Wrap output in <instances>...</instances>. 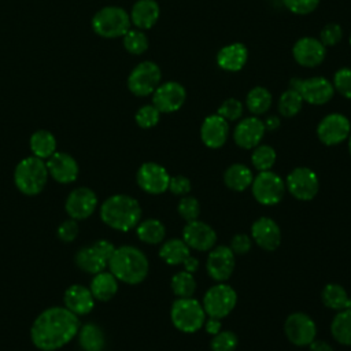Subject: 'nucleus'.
<instances>
[{
    "mask_svg": "<svg viewBox=\"0 0 351 351\" xmlns=\"http://www.w3.org/2000/svg\"><path fill=\"white\" fill-rule=\"evenodd\" d=\"M80 318L64 306H53L41 311L30 328V339L41 351H56L77 337Z\"/></svg>",
    "mask_w": 351,
    "mask_h": 351,
    "instance_id": "obj_1",
    "label": "nucleus"
},
{
    "mask_svg": "<svg viewBox=\"0 0 351 351\" xmlns=\"http://www.w3.org/2000/svg\"><path fill=\"white\" fill-rule=\"evenodd\" d=\"M141 213L137 199L123 193L112 195L100 204L101 221L118 232H129L136 228L141 219Z\"/></svg>",
    "mask_w": 351,
    "mask_h": 351,
    "instance_id": "obj_2",
    "label": "nucleus"
},
{
    "mask_svg": "<svg viewBox=\"0 0 351 351\" xmlns=\"http://www.w3.org/2000/svg\"><path fill=\"white\" fill-rule=\"evenodd\" d=\"M107 267L118 281L136 285L145 280L149 263L145 254L137 247L121 245L115 248Z\"/></svg>",
    "mask_w": 351,
    "mask_h": 351,
    "instance_id": "obj_3",
    "label": "nucleus"
},
{
    "mask_svg": "<svg viewBox=\"0 0 351 351\" xmlns=\"http://www.w3.org/2000/svg\"><path fill=\"white\" fill-rule=\"evenodd\" d=\"M48 177L45 160L34 155L19 160L14 170V184L26 196L38 195L47 185Z\"/></svg>",
    "mask_w": 351,
    "mask_h": 351,
    "instance_id": "obj_4",
    "label": "nucleus"
},
{
    "mask_svg": "<svg viewBox=\"0 0 351 351\" xmlns=\"http://www.w3.org/2000/svg\"><path fill=\"white\" fill-rule=\"evenodd\" d=\"M130 26L129 12L118 5L103 7L92 18L93 32L104 38L122 37Z\"/></svg>",
    "mask_w": 351,
    "mask_h": 351,
    "instance_id": "obj_5",
    "label": "nucleus"
},
{
    "mask_svg": "<svg viewBox=\"0 0 351 351\" xmlns=\"http://www.w3.org/2000/svg\"><path fill=\"white\" fill-rule=\"evenodd\" d=\"M170 318L178 330L184 333H193L204 325L206 313L202 303L196 299L178 298L171 304Z\"/></svg>",
    "mask_w": 351,
    "mask_h": 351,
    "instance_id": "obj_6",
    "label": "nucleus"
},
{
    "mask_svg": "<svg viewBox=\"0 0 351 351\" xmlns=\"http://www.w3.org/2000/svg\"><path fill=\"white\" fill-rule=\"evenodd\" d=\"M115 251V245L104 239L96 240L90 245L81 247L74 255V263L88 274H97L108 266V261Z\"/></svg>",
    "mask_w": 351,
    "mask_h": 351,
    "instance_id": "obj_7",
    "label": "nucleus"
},
{
    "mask_svg": "<svg viewBox=\"0 0 351 351\" xmlns=\"http://www.w3.org/2000/svg\"><path fill=\"white\" fill-rule=\"evenodd\" d=\"M162 81V70L152 60H143L136 64L128 75V89L138 97H145L154 93Z\"/></svg>",
    "mask_w": 351,
    "mask_h": 351,
    "instance_id": "obj_8",
    "label": "nucleus"
},
{
    "mask_svg": "<svg viewBox=\"0 0 351 351\" xmlns=\"http://www.w3.org/2000/svg\"><path fill=\"white\" fill-rule=\"evenodd\" d=\"M289 86L296 89L303 101L313 106H322L332 100L335 95V88L330 80L324 75H314L310 78H292Z\"/></svg>",
    "mask_w": 351,
    "mask_h": 351,
    "instance_id": "obj_9",
    "label": "nucleus"
},
{
    "mask_svg": "<svg viewBox=\"0 0 351 351\" xmlns=\"http://www.w3.org/2000/svg\"><path fill=\"white\" fill-rule=\"evenodd\" d=\"M237 303L236 291L226 282H218L208 288L203 298V308L208 317L223 318L232 313Z\"/></svg>",
    "mask_w": 351,
    "mask_h": 351,
    "instance_id": "obj_10",
    "label": "nucleus"
},
{
    "mask_svg": "<svg viewBox=\"0 0 351 351\" xmlns=\"http://www.w3.org/2000/svg\"><path fill=\"white\" fill-rule=\"evenodd\" d=\"M255 200L263 206H274L280 203L285 193V182L271 170L259 171L251 184Z\"/></svg>",
    "mask_w": 351,
    "mask_h": 351,
    "instance_id": "obj_11",
    "label": "nucleus"
},
{
    "mask_svg": "<svg viewBox=\"0 0 351 351\" xmlns=\"http://www.w3.org/2000/svg\"><path fill=\"white\" fill-rule=\"evenodd\" d=\"M351 133L350 119L340 112L325 115L317 125V137L325 145H337L348 138Z\"/></svg>",
    "mask_w": 351,
    "mask_h": 351,
    "instance_id": "obj_12",
    "label": "nucleus"
},
{
    "mask_svg": "<svg viewBox=\"0 0 351 351\" xmlns=\"http://www.w3.org/2000/svg\"><path fill=\"white\" fill-rule=\"evenodd\" d=\"M285 188L295 199L307 202L315 197V195L318 193L319 180L315 171H313L310 167L300 166L293 169L288 174Z\"/></svg>",
    "mask_w": 351,
    "mask_h": 351,
    "instance_id": "obj_13",
    "label": "nucleus"
},
{
    "mask_svg": "<svg viewBox=\"0 0 351 351\" xmlns=\"http://www.w3.org/2000/svg\"><path fill=\"white\" fill-rule=\"evenodd\" d=\"M284 332L287 339L292 344L298 347H306L313 340H315L317 326L310 315L298 311L287 317L284 324Z\"/></svg>",
    "mask_w": 351,
    "mask_h": 351,
    "instance_id": "obj_14",
    "label": "nucleus"
},
{
    "mask_svg": "<svg viewBox=\"0 0 351 351\" xmlns=\"http://www.w3.org/2000/svg\"><path fill=\"white\" fill-rule=\"evenodd\" d=\"M186 100V90L182 84L177 81L160 82L152 93V104L160 114H170L178 111Z\"/></svg>",
    "mask_w": 351,
    "mask_h": 351,
    "instance_id": "obj_15",
    "label": "nucleus"
},
{
    "mask_svg": "<svg viewBox=\"0 0 351 351\" xmlns=\"http://www.w3.org/2000/svg\"><path fill=\"white\" fill-rule=\"evenodd\" d=\"M97 196L88 186H78L73 189L64 202V210L69 218L82 221L89 218L97 208Z\"/></svg>",
    "mask_w": 351,
    "mask_h": 351,
    "instance_id": "obj_16",
    "label": "nucleus"
},
{
    "mask_svg": "<svg viewBox=\"0 0 351 351\" xmlns=\"http://www.w3.org/2000/svg\"><path fill=\"white\" fill-rule=\"evenodd\" d=\"M136 180L144 192L149 195H160L169 189L170 176L162 165L145 162L138 167Z\"/></svg>",
    "mask_w": 351,
    "mask_h": 351,
    "instance_id": "obj_17",
    "label": "nucleus"
},
{
    "mask_svg": "<svg viewBox=\"0 0 351 351\" xmlns=\"http://www.w3.org/2000/svg\"><path fill=\"white\" fill-rule=\"evenodd\" d=\"M293 60L307 69L319 66L326 58V47L315 37L304 36L295 41L292 47Z\"/></svg>",
    "mask_w": 351,
    "mask_h": 351,
    "instance_id": "obj_18",
    "label": "nucleus"
},
{
    "mask_svg": "<svg viewBox=\"0 0 351 351\" xmlns=\"http://www.w3.org/2000/svg\"><path fill=\"white\" fill-rule=\"evenodd\" d=\"M182 240L196 251H210L217 241L215 230L206 222L195 219L186 222L182 229Z\"/></svg>",
    "mask_w": 351,
    "mask_h": 351,
    "instance_id": "obj_19",
    "label": "nucleus"
},
{
    "mask_svg": "<svg viewBox=\"0 0 351 351\" xmlns=\"http://www.w3.org/2000/svg\"><path fill=\"white\" fill-rule=\"evenodd\" d=\"M266 133L263 121L255 115L245 117L237 122L233 130L234 143L243 149H252L262 141Z\"/></svg>",
    "mask_w": 351,
    "mask_h": 351,
    "instance_id": "obj_20",
    "label": "nucleus"
},
{
    "mask_svg": "<svg viewBox=\"0 0 351 351\" xmlns=\"http://www.w3.org/2000/svg\"><path fill=\"white\" fill-rule=\"evenodd\" d=\"M206 269L208 276L217 282H225L234 269V252L230 247L219 245L210 250Z\"/></svg>",
    "mask_w": 351,
    "mask_h": 351,
    "instance_id": "obj_21",
    "label": "nucleus"
},
{
    "mask_svg": "<svg viewBox=\"0 0 351 351\" xmlns=\"http://www.w3.org/2000/svg\"><path fill=\"white\" fill-rule=\"evenodd\" d=\"M45 163L49 177L59 184H71L78 177V163L70 154L56 151L45 160Z\"/></svg>",
    "mask_w": 351,
    "mask_h": 351,
    "instance_id": "obj_22",
    "label": "nucleus"
},
{
    "mask_svg": "<svg viewBox=\"0 0 351 351\" xmlns=\"http://www.w3.org/2000/svg\"><path fill=\"white\" fill-rule=\"evenodd\" d=\"M229 136V122L218 114L206 117L200 126V138L208 148H221Z\"/></svg>",
    "mask_w": 351,
    "mask_h": 351,
    "instance_id": "obj_23",
    "label": "nucleus"
},
{
    "mask_svg": "<svg viewBox=\"0 0 351 351\" xmlns=\"http://www.w3.org/2000/svg\"><path fill=\"white\" fill-rule=\"evenodd\" d=\"M251 236L258 247L265 251H274L281 243L280 226L269 217H261L252 223Z\"/></svg>",
    "mask_w": 351,
    "mask_h": 351,
    "instance_id": "obj_24",
    "label": "nucleus"
},
{
    "mask_svg": "<svg viewBox=\"0 0 351 351\" xmlns=\"http://www.w3.org/2000/svg\"><path fill=\"white\" fill-rule=\"evenodd\" d=\"M63 303L77 317L89 314L95 307V298L90 289L81 284L70 285L63 295Z\"/></svg>",
    "mask_w": 351,
    "mask_h": 351,
    "instance_id": "obj_25",
    "label": "nucleus"
},
{
    "mask_svg": "<svg viewBox=\"0 0 351 351\" xmlns=\"http://www.w3.org/2000/svg\"><path fill=\"white\" fill-rule=\"evenodd\" d=\"M248 60V49L243 43H230L222 47L215 56L217 66L225 71H240Z\"/></svg>",
    "mask_w": 351,
    "mask_h": 351,
    "instance_id": "obj_26",
    "label": "nucleus"
},
{
    "mask_svg": "<svg viewBox=\"0 0 351 351\" xmlns=\"http://www.w3.org/2000/svg\"><path fill=\"white\" fill-rule=\"evenodd\" d=\"M130 22L136 29H151L160 16V7L156 0H137L129 12Z\"/></svg>",
    "mask_w": 351,
    "mask_h": 351,
    "instance_id": "obj_27",
    "label": "nucleus"
},
{
    "mask_svg": "<svg viewBox=\"0 0 351 351\" xmlns=\"http://www.w3.org/2000/svg\"><path fill=\"white\" fill-rule=\"evenodd\" d=\"M89 289L95 298V300L99 302H108L112 299L118 291V280L111 271H100L97 274H93Z\"/></svg>",
    "mask_w": 351,
    "mask_h": 351,
    "instance_id": "obj_28",
    "label": "nucleus"
},
{
    "mask_svg": "<svg viewBox=\"0 0 351 351\" xmlns=\"http://www.w3.org/2000/svg\"><path fill=\"white\" fill-rule=\"evenodd\" d=\"M77 337L82 351H103L106 348L104 330L95 322H88L80 326Z\"/></svg>",
    "mask_w": 351,
    "mask_h": 351,
    "instance_id": "obj_29",
    "label": "nucleus"
},
{
    "mask_svg": "<svg viewBox=\"0 0 351 351\" xmlns=\"http://www.w3.org/2000/svg\"><path fill=\"white\" fill-rule=\"evenodd\" d=\"M252 171L243 163H233L223 173L225 185L236 192L245 191L252 184Z\"/></svg>",
    "mask_w": 351,
    "mask_h": 351,
    "instance_id": "obj_30",
    "label": "nucleus"
},
{
    "mask_svg": "<svg viewBox=\"0 0 351 351\" xmlns=\"http://www.w3.org/2000/svg\"><path fill=\"white\" fill-rule=\"evenodd\" d=\"M56 138L45 129L36 130L29 138V147L34 156L47 160L52 154L56 152Z\"/></svg>",
    "mask_w": 351,
    "mask_h": 351,
    "instance_id": "obj_31",
    "label": "nucleus"
},
{
    "mask_svg": "<svg viewBox=\"0 0 351 351\" xmlns=\"http://www.w3.org/2000/svg\"><path fill=\"white\" fill-rule=\"evenodd\" d=\"M159 256L167 265H182L185 259L191 256V248L182 239H170L159 248Z\"/></svg>",
    "mask_w": 351,
    "mask_h": 351,
    "instance_id": "obj_32",
    "label": "nucleus"
},
{
    "mask_svg": "<svg viewBox=\"0 0 351 351\" xmlns=\"http://www.w3.org/2000/svg\"><path fill=\"white\" fill-rule=\"evenodd\" d=\"M271 103H273V96L270 90L265 86H259V85L254 86L248 90L245 96L247 110L255 117L266 114L267 110L271 107Z\"/></svg>",
    "mask_w": 351,
    "mask_h": 351,
    "instance_id": "obj_33",
    "label": "nucleus"
},
{
    "mask_svg": "<svg viewBox=\"0 0 351 351\" xmlns=\"http://www.w3.org/2000/svg\"><path fill=\"white\" fill-rule=\"evenodd\" d=\"M322 302L324 304L336 311L351 308V298L347 291L339 284H328L322 289Z\"/></svg>",
    "mask_w": 351,
    "mask_h": 351,
    "instance_id": "obj_34",
    "label": "nucleus"
},
{
    "mask_svg": "<svg viewBox=\"0 0 351 351\" xmlns=\"http://www.w3.org/2000/svg\"><path fill=\"white\" fill-rule=\"evenodd\" d=\"M137 237L145 244H159L166 236L165 225L155 218H149L138 222L136 226Z\"/></svg>",
    "mask_w": 351,
    "mask_h": 351,
    "instance_id": "obj_35",
    "label": "nucleus"
},
{
    "mask_svg": "<svg viewBox=\"0 0 351 351\" xmlns=\"http://www.w3.org/2000/svg\"><path fill=\"white\" fill-rule=\"evenodd\" d=\"M330 333L337 343L351 347V308L336 313L330 324Z\"/></svg>",
    "mask_w": 351,
    "mask_h": 351,
    "instance_id": "obj_36",
    "label": "nucleus"
},
{
    "mask_svg": "<svg viewBox=\"0 0 351 351\" xmlns=\"http://www.w3.org/2000/svg\"><path fill=\"white\" fill-rule=\"evenodd\" d=\"M303 99L300 96V93L293 89V88H288L287 90H284L280 95L278 99V112L284 117V118H292L295 115H298L303 107Z\"/></svg>",
    "mask_w": 351,
    "mask_h": 351,
    "instance_id": "obj_37",
    "label": "nucleus"
},
{
    "mask_svg": "<svg viewBox=\"0 0 351 351\" xmlns=\"http://www.w3.org/2000/svg\"><path fill=\"white\" fill-rule=\"evenodd\" d=\"M122 43L125 49L132 55H143L149 45V40L144 30L132 27L122 36Z\"/></svg>",
    "mask_w": 351,
    "mask_h": 351,
    "instance_id": "obj_38",
    "label": "nucleus"
},
{
    "mask_svg": "<svg viewBox=\"0 0 351 351\" xmlns=\"http://www.w3.org/2000/svg\"><path fill=\"white\" fill-rule=\"evenodd\" d=\"M170 287L174 295H177L178 298H192L196 291V281L192 273L182 270L171 277Z\"/></svg>",
    "mask_w": 351,
    "mask_h": 351,
    "instance_id": "obj_39",
    "label": "nucleus"
},
{
    "mask_svg": "<svg viewBox=\"0 0 351 351\" xmlns=\"http://www.w3.org/2000/svg\"><path fill=\"white\" fill-rule=\"evenodd\" d=\"M252 149L254 151L251 154V162L254 167L259 171L270 170L276 163V158H277L274 148L267 144H259Z\"/></svg>",
    "mask_w": 351,
    "mask_h": 351,
    "instance_id": "obj_40",
    "label": "nucleus"
},
{
    "mask_svg": "<svg viewBox=\"0 0 351 351\" xmlns=\"http://www.w3.org/2000/svg\"><path fill=\"white\" fill-rule=\"evenodd\" d=\"M134 121L141 129H151L160 121V112L154 104H144L136 111Z\"/></svg>",
    "mask_w": 351,
    "mask_h": 351,
    "instance_id": "obj_41",
    "label": "nucleus"
},
{
    "mask_svg": "<svg viewBox=\"0 0 351 351\" xmlns=\"http://www.w3.org/2000/svg\"><path fill=\"white\" fill-rule=\"evenodd\" d=\"M332 84L335 88V92H337L344 99L351 100V67L344 66L335 71Z\"/></svg>",
    "mask_w": 351,
    "mask_h": 351,
    "instance_id": "obj_42",
    "label": "nucleus"
},
{
    "mask_svg": "<svg viewBox=\"0 0 351 351\" xmlns=\"http://www.w3.org/2000/svg\"><path fill=\"white\" fill-rule=\"evenodd\" d=\"M243 111H244V106L239 99L228 97L221 103V106L217 110V114L221 115L228 122H230V121H239L243 115Z\"/></svg>",
    "mask_w": 351,
    "mask_h": 351,
    "instance_id": "obj_43",
    "label": "nucleus"
},
{
    "mask_svg": "<svg viewBox=\"0 0 351 351\" xmlns=\"http://www.w3.org/2000/svg\"><path fill=\"white\" fill-rule=\"evenodd\" d=\"M237 343V336L232 330H221L213 336L210 347L211 351H234Z\"/></svg>",
    "mask_w": 351,
    "mask_h": 351,
    "instance_id": "obj_44",
    "label": "nucleus"
},
{
    "mask_svg": "<svg viewBox=\"0 0 351 351\" xmlns=\"http://www.w3.org/2000/svg\"><path fill=\"white\" fill-rule=\"evenodd\" d=\"M343 27L336 23V22H329L326 23L321 32H319V37L318 40L328 48V47H335L337 45L341 40H343Z\"/></svg>",
    "mask_w": 351,
    "mask_h": 351,
    "instance_id": "obj_45",
    "label": "nucleus"
},
{
    "mask_svg": "<svg viewBox=\"0 0 351 351\" xmlns=\"http://www.w3.org/2000/svg\"><path fill=\"white\" fill-rule=\"evenodd\" d=\"M177 211L181 215V218H184L186 222L195 221L200 214V204L196 197L186 195V196H182L181 200L178 202Z\"/></svg>",
    "mask_w": 351,
    "mask_h": 351,
    "instance_id": "obj_46",
    "label": "nucleus"
},
{
    "mask_svg": "<svg viewBox=\"0 0 351 351\" xmlns=\"http://www.w3.org/2000/svg\"><path fill=\"white\" fill-rule=\"evenodd\" d=\"M284 7L295 15H308L317 10L319 0H281Z\"/></svg>",
    "mask_w": 351,
    "mask_h": 351,
    "instance_id": "obj_47",
    "label": "nucleus"
},
{
    "mask_svg": "<svg viewBox=\"0 0 351 351\" xmlns=\"http://www.w3.org/2000/svg\"><path fill=\"white\" fill-rule=\"evenodd\" d=\"M78 232H80V228H78V221L73 219V218H69L66 221H63L59 226H58V239L63 243H71L77 239L78 236Z\"/></svg>",
    "mask_w": 351,
    "mask_h": 351,
    "instance_id": "obj_48",
    "label": "nucleus"
},
{
    "mask_svg": "<svg viewBox=\"0 0 351 351\" xmlns=\"http://www.w3.org/2000/svg\"><path fill=\"white\" fill-rule=\"evenodd\" d=\"M191 188H192V184L188 177H185V176L170 177L169 189L171 193L178 195V196H186L191 192Z\"/></svg>",
    "mask_w": 351,
    "mask_h": 351,
    "instance_id": "obj_49",
    "label": "nucleus"
},
{
    "mask_svg": "<svg viewBox=\"0 0 351 351\" xmlns=\"http://www.w3.org/2000/svg\"><path fill=\"white\" fill-rule=\"evenodd\" d=\"M251 247H252V240L245 233L234 234L230 240V250L234 254H239V255L247 254L251 250Z\"/></svg>",
    "mask_w": 351,
    "mask_h": 351,
    "instance_id": "obj_50",
    "label": "nucleus"
},
{
    "mask_svg": "<svg viewBox=\"0 0 351 351\" xmlns=\"http://www.w3.org/2000/svg\"><path fill=\"white\" fill-rule=\"evenodd\" d=\"M204 329L208 335H217L218 332H221V321L218 318H213L210 317L207 321H204Z\"/></svg>",
    "mask_w": 351,
    "mask_h": 351,
    "instance_id": "obj_51",
    "label": "nucleus"
},
{
    "mask_svg": "<svg viewBox=\"0 0 351 351\" xmlns=\"http://www.w3.org/2000/svg\"><path fill=\"white\" fill-rule=\"evenodd\" d=\"M263 125H265V129L269 130V132H273V130H277L281 125V121L277 115H269L265 121H263Z\"/></svg>",
    "mask_w": 351,
    "mask_h": 351,
    "instance_id": "obj_52",
    "label": "nucleus"
},
{
    "mask_svg": "<svg viewBox=\"0 0 351 351\" xmlns=\"http://www.w3.org/2000/svg\"><path fill=\"white\" fill-rule=\"evenodd\" d=\"M308 348H310V351H333L332 346L322 340H313L308 344Z\"/></svg>",
    "mask_w": 351,
    "mask_h": 351,
    "instance_id": "obj_53",
    "label": "nucleus"
},
{
    "mask_svg": "<svg viewBox=\"0 0 351 351\" xmlns=\"http://www.w3.org/2000/svg\"><path fill=\"white\" fill-rule=\"evenodd\" d=\"M182 266H184V269L186 270V271H189V273H195L197 269H199V261H197V258H195V256H188L186 259H185V262L182 263Z\"/></svg>",
    "mask_w": 351,
    "mask_h": 351,
    "instance_id": "obj_54",
    "label": "nucleus"
},
{
    "mask_svg": "<svg viewBox=\"0 0 351 351\" xmlns=\"http://www.w3.org/2000/svg\"><path fill=\"white\" fill-rule=\"evenodd\" d=\"M348 151H350V155H351V133L348 136Z\"/></svg>",
    "mask_w": 351,
    "mask_h": 351,
    "instance_id": "obj_55",
    "label": "nucleus"
},
{
    "mask_svg": "<svg viewBox=\"0 0 351 351\" xmlns=\"http://www.w3.org/2000/svg\"><path fill=\"white\" fill-rule=\"evenodd\" d=\"M348 43H350V45H351V33H350V37H348Z\"/></svg>",
    "mask_w": 351,
    "mask_h": 351,
    "instance_id": "obj_56",
    "label": "nucleus"
}]
</instances>
